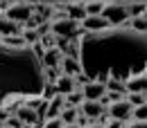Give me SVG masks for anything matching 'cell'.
<instances>
[{
	"label": "cell",
	"mask_w": 147,
	"mask_h": 128,
	"mask_svg": "<svg viewBox=\"0 0 147 128\" xmlns=\"http://www.w3.org/2000/svg\"><path fill=\"white\" fill-rule=\"evenodd\" d=\"M77 61L82 74L93 81L120 79L145 72L147 38L131 27H107L100 32H82L77 36Z\"/></svg>",
	"instance_id": "obj_1"
},
{
	"label": "cell",
	"mask_w": 147,
	"mask_h": 128,
	"mask_svg": "<svg viewBox=\"0 0 147 128\" xmlns=\"http://www.w3.org/2000/svg\"><path fill=\"white\" fill-rule=\"evenodd\" d=\"M45 68L36 47H7L0 43V97H41Z\"/></svg>",
	"instance_id": "obj_2"
},
{
	"label": "cell",
	"mask_w": 147,
	"mask_h": 128,
	"mask_svg": "<svg viewBox=\"0 0 147 128\" xmlns=\"http://www.w3.org/2000/svg\"><path fill=\"white\" fill-rule=\"evenodd\" d=\"M50 32L55 34L57 38H63V40H73L82 34V29H79V23L73 18H68V16H57L52 23H50Z\"/></svg>",
	"instance_id": "obj_3"
},
{
	"label": "cell",
	"mask_w": 147,
	"mask_h": 128,
	"mask_svg": "<svg viewBox=\"0 0 147 128\" xmlns=\"http://www.w3.org/2000/svg\"><path fill=\"white\" fill-rule=\"evenodd\" d=\"M100 16L109 23L111 27H122L125 23H129V9L120 2H111V5H104V9L100 11Z\"/></svg>",
	"instance_id": "obj_4"
},
{
	"label": "cell",
	"mask_w": 147,
	"mask_h": 128,
	"mask_svg": "<svg viewBox=\"0 0 147 128\" xmlns=\"http://www.w3.org/2000/svg\"><path fill=\"white\" fill-rule=\"evenodd\" d=\"M32 7L30 5H25V2H14V5H9L7 7V11H5V18L14 20V23H27L30 16H32Z\"/></svg>",
	"instance_id": "obj_5"
},
{
	"label": "cell",
	"mask_w": 147,
	"mask_h": 128,
	"mask_svg": "<svg viewBox=\"0 0 147 128\" xmlns=\"http://www.w3.org/2000/svg\"><path fill=\"white\" fill-rule=\"evenodd\" d=\"M82 94H84V99H91V101H97L104 92H107V86L102 83V81H93V79H88L86 83H82Z\"/></svg>",
	"instance_id": "obj_6"
},
{
	"label": "cell",
	"mask_w": 147,
	"mask_h": 128,
	"mask_svg": "<svg viewBox=\"0 0 147 128\" xmlns=\"http://www.w3.org/2000/svg\"><path fill=\"white\" fill-rule=\"evenodd\" d=\"M131 103H129L127 99H120V101H113L109 106V115L111 119H120V121H127L129 117H131Z\"/></svg>",
	"instance_id": "obj_7"
},
{
	"label": "cell",
	"mask_w": 147,
	"mask_h": 128,
	"mask_svg": "<svg viewBox=\"0 0 147 128\" xmlns=\"http://www.w3.org/2000/svg\"><path fill=\"white\" fill-rule=\"evenodd\" d=\"M79 112L84 115V117H88V119H97V117H102L107 108H104V103H100V101H91V99H84L82 103H79Z\"/></svg>",
	"instance_id": "obj_8"
},
{
	"label": "cell",
	"mask_w": 147,
	"mask_h": 128,
	"mask_svg": "<svg viewBox=\"0 0 147 128\" xmlns=\"http://www.w3.org/2000/svg\"><path fill=\"white\" fill-rule=\"evenodd\" d=\"M55 90H57V94H68V92H73V90H77L79 86H77V81H75V76H68V74H59L55 79Z\"/></svg>",
	"instance_id": "obj_9"
},
{
	"label": "cell",
	"mask_w": 147,
	"mask_h": 128,
	"mask_svg": "<svg viewBox=\"0 0 147 128\" xmlns=\"http://www.w3.org/2000/svg\"><path fill=\"white\" fill-rule=\"evenodd\" d=\"M125 90H127V92H145L147 90V76H145V72L131 74L127 81H125Z\"/></svg>",
	"instance_id": "obj_10"
},
{
	"label": "cell",
	"mask_w": 147,
	"mask_h": 128,
	"mask_svg": "<svg viewBox=\"0 0 147 128\" xmlns=\"http://www.w3.org/2000/svg\"><path fill=\"white\" fill-rule=\"evenodd\" d=\"M82 27L79 29H84V32H100V29H107V27H111L107 20L102 18V16H86V18L79 23Z\"/></svg>",
	"instance_id": "obj_11"
},
{
	"label": "cell",
	"mask_w": 147,
	"mask_h": 128,
	"mask_svg": "<svg viewBox=\"0 0 147 128\" xmlns=\"http://www.w3.org/2000/svg\"><path fill=\"white\" fill-rule=\"evenodd\" d=\"M59 68H61V72L68 74V76H77V74L82 72V68H79V61L73 58V56H61V61H59Z\"/></svg>",
	"instance_id": "obj_12"
},
{
	"label": "cell",
	"mask_w": 147,
	"mask_h": 128,
	"mask_svg": "<svg viewBox=\"0 0 147 128\" xmlns=\"http://www.w3.org/2000/svg\"><path fill=\"white\" fill-rule=\"evenodd\" d=\"M61 50L59 47H50V50H45L43 54H41V63H43V68H59V61H61Z\"/></svg>",
	"instance_id": "obj_13"
},
{
	"label": "cell",
	"mask_w": 147,
	"mask_h": 128,
	"mask_svg": "<svg viewBox=\"0 0 147 128\" xmlns=\"http://www.w3.org/2000/svg\"><path fill=\"white\" fill-rule=\"evenodd\" d=\"M20 23H14V20L0 16V36H11V34H20Z\"/></svg>",
	"instance_id": "obj_14"
},
{
	"label": "cell",
	"mask_w": 147,
	"mask_h": 128,
	"mask_svg": "<svg viewBox=\"0 0 147 128\" xmlns=\"http://www.w3.org/2000/svg\"><path fill=\"white\" fill-rule=\"evenodd\" d=\"M63 108V94H55L50 101H48V112H45V119H52L59 117V112Z\"/></svg>",
	"instance_id": "obj_15"
},
{
	"label": "cell",
	"mask_w": 147,
	"mask_h": 128,
	"mask_svg": "<svg viewBox=\"0 0 147 128\" xmlns=\"http://www.w3.org/2000/svg\"><path fill=\"white\" fill-rule=\"evenodd\" d=\"M16 117H18L23 124H36L38 121V112L34 108H27V106H20L16 110Z\"/></svg>",
	"instance_id": "obj_16"
},
{
	"label": "cell",
	"mask_w": 147,
	"mask_h": 128,
	"mask_svg": "<svg viewBox=\"0 0 147 128\" xmlns=\"http://www.w3.org/2000/svg\"><path fill=\"white\" fill-rule=\"evenodd\" d=\"M66 16L68 18H73V20H77V23H82V20L86 18V11H84V5H77V2H73V5H68L66 7Z\"/></svg>",
	"instance_id": "obj_17"
},
{
	"label": "cell",
	"mask_w": 147,
	"mask_h": 128,
	"mask_svg": "<svg viewBox=\"0 0 147 128\" xmlns=\"http://www.w3.org/2000/svg\"><path fill=\"white\" fill-rule=\"evenodd\" d=\"M77 112H79V110L75 108V106H63V108H61V112H59V119H61L63 124H75Z\"/></svg>",
	"instance_id": "obj_18"
},
{
	"label": "cell",
	"mask_w": 147,
	"mask_h": 128,
	"mask_svg": "<svg viewBox=\"0 0 147 128\" xmlns=\"http://www.w3.org/2000/svg\"><path fill=\"white\" fill-rule=\"evenodd\" d=\"M82 101H84V94H82L79 88L73 90V92H68V94H63V103H66V106H75V108H77Z\"/></svg>",
	"instance_id": "obj_19"
},
{
	"label": "cell",
	"mask_w": 147,
	"mask_h": 128,
	"mask_svg": "<svg viewBox=\"0 0 147 128\" xmlns=\"http://www.w3.org/2000/svg\"><path fill=\"white\" fill-rule=\"evenodd\" d=\"M2 45H7V47H25L27 43H25V38L20 36V34H11V36H2L0 40Z\"/></svg>",
	"instance_id": "obj_20"
},
{
	"label": "cell",
	"mask_w": 147,
	"mask_h": 128,
	"mask_svg": "<svg viewBox=\"0 0 147 128\" xmlns=\"http://www.w3.org/2000/svg\"><path fill=\"white\" fill-rule=\"evenodd\" d=\"M104 0H91L88 5H84V11H86V16H100V11L104 9Z\"/></svg>",
	"instance_id": "obj_21"
},
{
	"label": "cell",
	"mask_w": 147,
	"mask_h": 128,
	"mask_svg": "<svg viewBox=\"0 0 147 128\" xmlns=\"http://www.w3.org/2000/svg\"><path fill=\"white\" fill-rule=\"evenodd\" d=\"M129 27H131L134 32H140V34H145V29H147L145 14H143V16H134V18H129Z\"/></svg>",
	"instance_id": "obj_22"
},
{
	"label": "cell",
	"mask_w": 147,
	"mask_h": 128,
	"mask_svg": "<svg viewBox=\"0 0 147 128\" xmlns=\"http://www.w3.org/2000/svg\"><path fill=\"white\" fill-rule=\"evenodd\" d=\"M20 36L25 38V43H27V45H38V40H41V36L36 34V29H30V27H27V29H23V32H20Z\"/></svg>",
	"instance_id": "obj_23"
},
{
	"label": "cell",
	"mask_w": 147,
	"mask_h": 128,
	"mask_svg": "<svg viewBox=\"0 0 147 128\" xmlns=\"http://www.w3.org/2000/svg\"><path fill=\"white\" fill-rule=\"evenodd\" d=\"M104 86H107L109 92H127L125 90V81H120V79H107Z\"/></svg>",
	"instance_id": "obj_24"
},
{
	"label": "cell",
	"mask_w": 147,
	"mask_h": 128,
	"mask_svg": "<svg viewBox=\"0 0 147 128\" xmlns=\"http://www.w3.org/2000/svg\"><path fill=\"white\" fill-rule=\"evenodd\" d=\"M125 99H127L131 106H143L145 103V92H127Z\"/></svg>",
	"instance_id": "obj_25"
},
{
	"label": "cell",
	"mask_w": 147,
	"mask_h": 128,
	"mask_svg": "<svg viewBox=\"0 0 147 128\" xmlns=\"http://www.w3.org/2000/svg\"><path fill=\"white\" fill-rule=\"evenodd\" d=\"M131 117H134V121H145V117H147L145 103H143V106H134V108H131Z\"/></svg>",
	"instance_id": "obj_26"
},
{
	"label": "cell",
	"mask_w": 147,
	"mask_h": 128,
	"mask_svg": "<svg viewBox=\"0 0 147 128\" xmlns=\"http://www.w3.org/2000/svg\"><path fill=\"white\" fill-rule=\"evenodd\" d=\"M43 128H63V121H61L59 117H52V119H45Z\"/></svg>",
	"instance_id": "obj_27"
},
{
	"label": "cell",
	"mask_w": 147,
	"mask_h": 128,
	"mask_svg": "<svg viewBox=\"0 0 147 128\" xmlns=\"http://www.w3.org/2000/svg\"><path fill=\"white\" fill-rule=\"evenodd\" d=\"M5 121H7V128H23V121L18 117H7Z\"/></svg>",
	"instance_id": "obj_28"
},
{
	"label": "cell",
	"mask_w": 147,
	"mask_h": 128,
	"mask_svg": "<svg viewBox=\"0 0 147 128\" xmlns=\"http://www.w3.org/2000/svg\"><path fill=\"white\" fill-rule=\"evenodd\" d=\"M107 128H125V121H120V119H111Z\"/></svg>",
	"instance_id": "obj_29"
},
{
	"label": "cell",
	"mask_w": 147,
	"mask_h": 128,
	"mask_svg": "<svg viewBox=\"0 0 147 128\" xmlns=\"http://www.w3.org/2000/svg\"><path fill=\"white\" fill-rule=\"evenodd\" d=\"M129 128H147V126H145V121H134Z\"/></svg>",
	"instance_id": "obj_30"
},
{
	"label": "cell",
	"mask_w": 147,
	"mask_h": 128,
	"mask_svg": "<svg viewBox=\"0 0 147 128\" xmlns=\"http://www.w3.org/2000/svg\"><path fill=\"white\" fill-rule=\"evenodd\" d=\"M86 128H104V124H88Z\"/></svg>",
	"instance_id": "obj_31"
},
{
	"label": "cell",
	"mask_w": 147,
	"mask_h": 128,
	"mask_svg": "<svg viewBox=\"0 0 147 128\" xmlns=\"http://www.w3.org/2000/svg\"><path fill=\"white\" fill-rule=\"evenodd\" d=\"M63 128H79L77 124H63Z\"/></svg>",
	"instance_id": "obj_32"
},
{
	"label": "cell",
	"mask_w": 147,
	"mask_h": 128,
	"mask_svg": "<svg viewBox=\"0 0 147 128\" xmlns=\"http://www.w3.org/2000/svg\"><path fill=\"white\" fill-rule=\"evenodd\" d=\"M0 40H2V36H0Z\"/></svg>",
	"instance_id": "obj_33"
},
{
	"label": "cell",
	"mask_w": 147,
	"mask_h": 128,
	"mask_svg": "<svg viewBox=\"0 0 147 128\" xmlns=\"http://www.w3.org/2000/svg\"><path fill=\"white\" fill-rule=\"evenodd\" d=\"M5 128H7V126H5Z\"/></svg>",
	"instance_id": "obj_34"
}]
</instances>
